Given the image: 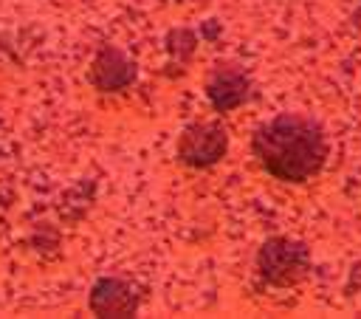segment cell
<instances>
[{"label":"cell","instance_id":"1","mask_svg":"<svg viewBox=\"0 0 361 319\" xmlns=\"http://www.w3.org/2000/svg\"><path fill=\"white\" fill-rule=\"evenodd\" d=\"M251 147L262 169L285 183H305L319 175L330 152L324 127L305 113H279L259 124Z\"/></svg>","mask_w":361,"mask_h":319},{"label":"cell","instance_id":"2","mask_svg":"<svg viewBox=\"0 0 361 319\" xmlns=\"http://www.w3.org/2000/svg\"><path fill=\"white\" fill-rule=\"evenodd\" d=\"M257 268H259V277L268 285L288 288V285H296V282H302L307 277V271H310V251L299 240L271 237V240L262 243V248L257 254Z\"/></svg>","mask_w":361,"mask_h":319},{"label":"cell","instance_id":"3","mask_svg":"<svg viewBox=\"0 0 361 319\" xmlns=\"http://www.w3.org/2000/svg\"><path fill=\"white\" fill-rule=\"evenodd\" d=\"M228 150V133L220 121H195L178 138V161L186 167H212Z\"/></svg>","mask_w":361,"mask_h":319},{"label":"cell","instance_id":"4","mask_svg":"<svg viewBox=\"0 0 361 319\" xmlns=\"http://www.w3.org/2000/svg\"><path fill=\"white\" fill-rule=\"evenodd\" d=\"M206 96L217 113H228L251 96V79L240 65L220 62L206 79Z\"/></svg>","mask_w":361,"mask_h":319},{"label":"cell","instance_id":"5","mask_svg":"<svg viewBox=\"0 0 361 319\" xmlns=\"http://www.w3.org/2000/svg\"><path fill=\"white\" fill-rule=\"evenodd\" d=\"M90 308L99 316H133L138 311V294L116 277H102L90 291Z\"/></svg>","mask_w":361,"mask_h":319},{"label":"cell","instance_id":"6","mask_svg":"<svg viewBox=\"0 0 361 319\" xmlns=\"http://www.w3.org/2000/svg\"><path fill=\"white\" fill-rule=\"evenodd\" d=\"M90 76H93V85H96L99 90H104V93L121 90V88H127V85L135 79V65H133L121 51L104 48V51L96 56Z\"/></svg>","mask_w":361,"mask_h":319}]
</instances>
